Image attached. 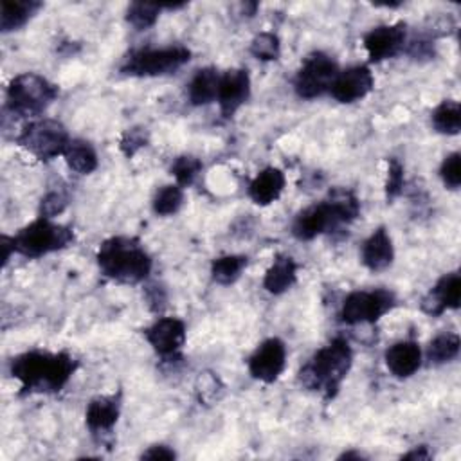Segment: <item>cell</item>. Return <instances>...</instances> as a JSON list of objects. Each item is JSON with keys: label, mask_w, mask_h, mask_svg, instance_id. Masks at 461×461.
Instances as JSON below:
<instances>
[{"label": "cell", "mask_w": 461, "mask_h": 461, "mask_svg": "<svg viewBox=\"0 0 461 461\" xmlns=\"http://www.w3.org/2000/svg\"><path fill=\"white\" fill-rule=\"evenodd\" d=\"M375 86L373 74L366 65H355L346 70H339L330 94L339 103H355L364 99Z\"/></svg>", "instance_id": "obj_14"}, {"label": "cell", "mask_w": 461, "mask_h": 461, "mask_svg": "<svg viewBox=\"0 0 461 461\" xmlns=\"http://www.w3.org/2000/svg\"><path fill=\"white\" fill-rule=\"evenodd\" d=\"M459 346H461V340H459L457 333H452V331L439 333L430 340V344L427 348V358L432 364L450 362L457 357Z\"/></svg>", "instance_id": "obj_27"}, {"label": "cell", "mask_w": 461, "mask_h": 461, "mask_svg": "<svg viewBox=\"0 0 461 461\" xmlns=\"http://www.w3.org/2000/svg\"><path fill=\"white\" fill-rule=\"evenodd\" d=\"M405 23L403 22H394V23H385L373 27L364 34V49L369 56L371 61L378 63L389 58H394L405 43Z\"/></svg>", "instance_id": "obj_13"}, {"label": "cell", "mask_w": 461, "mask_h": 461, "mask_svg": "<svg viewBox=\"0 0 461 461\" xmlns=\"http://www.w3.org/2000/svg\"><path fill=\"white\" fill-rule=\"evenodd\" d=\"M461 304V277L457 272L445 274L421 299V310L438 317L445 310H457Z\"/></svg>", "instance_id": "obj_16"}, {"label": "cell", "mask_w": 461, "mask_h": 461, "mask_svg": "<svg viewBox=\"0 0 461 461\" xmlns=\"http://www.w3.org/2000/svg\"><path fill=\"white\" fill-rule=\"evenodd\" d=\"M285 184L286 178L279 167H265L249 184V196L258 205H270L281 196V193L285 191Z\"/></svg>", "instance_id": "obj_20"}, {"label": "cell", "mask_w": 461, "mask_h": 461, "mask_svg": "<svg viewBox=\"0 0 461 461\" xmlns=\"http://www.w3.org/2000/svg\"><path fill=\"white\" fill-rule=\"evenodd\" d=\"M247 267V256L229 254L214 258L211 263V277L218 285H232Z\"/></svg>", "instance_id": "obj_26"}, {"label": "cell", "mask_w": 461, "mask_h": 461, "mask_svg": "<svg viewBox=\"0 0 461 461\" xmlns=\"http://www.w3.org/2000/svg\"><path fill=\"white\" fill-rule=\"evenodd\" d=\"M402 189H403V166L398 158H389L387 182H385L387 200H394L396 196H400Z\"/></svg>", "instance_id": "obj_35"}, {"label": "cell", "mask_w": 461, "mask_h": 461, "mask_svg": "<svg viewBox=\"0 0 461 461\" xmlns=\"http://www.w3.org/2000/svg\"><path fill=\"white\" fill-rule=\"evenodd\" d=\"M339 67L331 56L315 50L304 58L294 77V90L301 99H315L330 92Z\"/></svg>", "instance_id": "obj_9"}, {"label": "cell", "mask_w": 461, "mask_h": 461, "mask_svg": "<svg viewBox=\"0 0 461 461\" xmlns=\"http://www.w3.org/2000/svg\"><path fill=\"white\" fill-rule=\"evenodd\" d=\"M16 142L38 160H52L58 155H63L70 137L59 121L38 119L23 126L16 137Z\"/></svg>", "instance_id": "obj_8"}, {"label": "cell", "mask_w": 461, "mask_h": 461, "mask_svg": "<svg viewBox=\"0 0 461 461\" xmlns=\"http://www.w3.org/2000/svg\"><path fill=\"white\" fill-rule=\"evenodd\" d=\"M162 4H151V2H131L126 9V20L130 25H133L137 31H146L158 20Z\"/></svg>", "instance_id": "obj_28"}, {"label": "cell", "mask_w": 461, "mask_h": 461, "mask_svg": "<svg viewBox=\"0 0 461 461\" xmlns=\"http://www.w3.org/2000/svg\"><path fill=\"white\" fill-rule=\"evenodd\" d=\"M149 142V135L146 131V128L135 126V128H128L119 140V148L126 157H133L139 149H142L144 146H148Z\"/></svg>", "instance_id": "obj_33"}, {"label": "cell", "mask_w": 461, "mask_h": 461, "mask_svg": "<svg viewBox=\"0 0 461 461\" xmlns=\"http://www.w3.org/2000/svg\"><path fill=\"white\" fill-rule=\"evenodd\" d=\"M394 304H396L394 294L385 288L357 290L344 299L339 312V319L349 326L362 324V322L373 324L389 310H393Z\"/></svg>", "instance_id": "obj_10"}, {"label": "cell", "mask_w": 461, "mask_h": 461, "mask_svg": "<svg viewBox=\"0 0 461 461\" xmlns=\"http://www.w3.org/2000/svg\"><path fill=\"white\" fill-rule=\"evenodd\" d=\"M439 176L448 189H457L461 185V155L454 151L447 155L439 166Z\"/></svg>", "instance_id": "obj_34"}, {"label": "cell", "mask_w": 461, "mask_h": 461, "mask_svg": "<svg viewBox=\"0 0 461 461\" xmlns=\"http://www.w3.org/2000/svg\"><path fill=\"white\" fill-rule=\"evenodd\" d=\"M63 158L67 166L79 175H90L99 164L94 146L83 139H70L63 151Z\"/></svg>", "instance_id": "obj_23"}, {"label": "cell", "mask_w": 461, "mask_h": 461, "mask_svg": "<svg viewBox=\"0 0 461 461\" xmlns=\"http://www.w3.org/2000/svg\"><path fill=\"white\" fill-rule=\"evenodd\" d=\"M56 97L58 86L34 72L14 76L7 86V108L20 117L43 113Z\"/></svg>", "instance_id": "obj_5"}, {"label": "cell", "mask_w": 461, "mask_h": 461, "mask_svg": "<svg viewBox=\"0 0 461 461\" xmlns=\"http://www.w3.org/2000/svg\"><path fill=\"white\" fill-rule=\"evenodd\" d=\"M364 456L360 452H344L339 456V459H362Z\"/></svg>", "instance_id": "obj_40"}, {"label": "cell", "mask_w": 461, "mask_h": 461, "mask_svg": "<svg viewBox=\"0 0 461 461\" xmlns=\"http://www.w3.org/2000/svg\"><path fill=\"white\" fill-rule=\"evenodd\" d=\"M68 203V198L63 191H49L43 198H41V203H40V216L43 218H54L58 214H61L65 211Z\"/></svg>", "instance_id": "obj_36"}, {"label": "cell", "mask_w": 461, "mask_h": 461, "mask_svg": "<svg viewBox=\"0 0 461 461\" xmlns=\"http://www.w3.org/2000/svg\"><path fill=\"white\" fill-rule=\"evenodd\" d=\"M99 270L126 285H137L144 281L151 272V258L137 238L131 236H112L104 240L97 249Z\"/></svg>", "instance_id": "obj_4"}, {"label": "cell", "mask_w": 461, "mask_h": 461, "mask_svg": "<svg viewBox=\"0 0 461 461\" xmlns=\"http://www.w3.org/2000/svg\"><path fill=\"white\" fill-rule=\"evenodd\" d=\"M121 414V394H101L88 402L85 423L92 434H106L113 429Z\"/></svg>", "instance_id": "obj_17"}, {"label": "cell", "mask_w": 461, "mask_h": 461, "mask_svg": "<svg viewBox=\"0 0 461 461\" xmlns=\"http://www.w3.org/2000/svg\"><path fill=\"white\" fill-rule=\"evenodd\" d=\"M218 83H220V74L212 67H205L196 70L189 83V101L194 106H203L209 104L216 99L218 94Z\"/></svg>", "instance_id": "obj_24"}, {"label": "cell", "mask_w": 461, "mask_h": 461, "mask_svg": "<svg viewBox=\"0 0 461 461\" xmlns=\"http://www.w3.org/2000/svg\"><path fill=\"white\" fill-rule=\"evenodd\" d=\"M432 126L438 133L457 135L461 130V106L457 101L445 99L432 112Z\"/></svg>", "instance_id": "obj_25"}, {"label": "cell", "mask_w": 461, "mask_h": 461, "mask_svg": "<svg viewBox=\"0 0 461 461\" xmlns=\"http://www.w3.org/2000/svg\"><path fill=\"white\" fill-rule=\"evenodd\" d=\"M358 212L360 200L357 194L349 189L335 187L322 202L303 209L295 216L292 223V234L301 241H310L319 234L351 223Z\"/></svg>", "instance_id": "obj_2"}, {"label": "cell", "mask_w": 461, "mask_h": 461, "mask_svg": "<svg viewBox=\"0 0 461 461\" xmlns=\"http://www.w3.org/2000/svg\"><path fill=\"white\" fill-rule=\"evenodd\" d=\"M200 171H202V160L193 155H180L171 164V175L175 176L180 187L191 185Z\"/></svg>", "instance_id": "obj_32"}, {"label": "cell", "mask_w": 461, "mask_h": 461, "mask_svg": "<svg viewBox=\"0 0 461 461\" xmlns=\"http://www.w3.org/2000/svg\"><path fill=\"white\" fill-rule=\"evenodd\" d=\"M140 457H142V459H151V461H157V459H166V461H169V459H175L176 454H175V450L169 448L167 445H151L148 450H144V452L140 454Z\"/></svg>", "instance_id": "obj_37"}, {"label": "cell", "mask_w": 461, "mask_h": 461, "mask_svg": "<svg viewBox=\"0 0 461 461\" xmlns=\"http://www.w3.org/2000/svg\"><path fill=\"white\" fill-rule=\"evenodd\" d=\"M402 459H430V454H429L427 447L421 445V447H418V448H414V450L403 454Z\"/></svg>", "instance_id": "obj_39"}, {"label": "cell", "mask_w": 461, "mask_h": 461, "mask_svg": "<svg viewBox=\"0 0 461 461\" xmlns=\"http://www.w3.org/2000/svg\"><path fill=\"white\" fill-rule=\"evenodd\" d=\"M41 7L36 0H4L0 11V31L9 32L23 27Z\"/></svg>", "instance_id": "obj_22"}, {"label": "cell", "mask_w": 461, "mask_h": 461, "mask_svg": "<svg viewBox=\"0 0 461 461\" xmlns=\"http://www.w3.org/2000/svg\"><path fill=\"white\" fill-rule=\"evenodd\" d=\"M72 241L74 232L70 227L54 223L43 216L31 221L14 236H11L14 252L25 258H41L45 254L68 247Z\"/></svg>", "instance_id": "obj_6"}, {"label": "cell", "mask_w": 461, "mask_h": 461, "mask_svg": "<svg viewBox=\"0 0 461 461\" xmlns=\"http://www.w3.org/2000/svg\"><path fill=\"white\" fill-rule=\"evenodd\" d=\"M250 95V77L245 68H230L220 74L216 101L223 117H230Z\"/></svg>", "instance_id": "obj_15"}, {"label": "cell", "mask_w": 461, "mask_h": 461, "mask_svg": "<svg viewBox=\"0 0 461 461\" xmlns=\"http://www.w3.org/2000/svg\"><path fill=\"white\" fill-rule=\"evenodd\" d=\"M77 360L67 351H25L11 360V375L20 382L25 394L31 393H58L61 391L77 369Z\"/></svg>", "instance_id": "obj_1"}, {"label": "cell", "mask_w": 461, "mask_h": 461, "mask_svg": "<svg viewBox=\"0 0 461 461\" xmlns=\"http://www.w3.org/2000/svg\"><path fill=\"white\" fill-rule=\"evenodd\" d=\"M191 59V50L184 45H169L160 49H139L131 52L121 67V72L135 77L166 76Z\"/></svg>", "instance_id": "obj_7"}, {"label": "cell", "mask_w": 461, "mask_h": 461, "mask_svg": "<svg viewBox=\"0 0 461 461\" xmlns=\"http://www.w3.org/2000/svg\"><path fill=\"white\" fill-rule=\"evenodd\" d=\"M353 364V351L344 337H335L331 342L313 353V357L301 367L299 382L326 400L335 398L340 384L348 376Z\"/></svg>", "instance_id": "obj_3"}, {"label": "cell", "mask_w": 461, "mask_h": 461, "mask_svg": "<svg viewBox=\"0 0 461 461\" xmlns=\"http://www.w3.org/2000/svg\"><path fill=\"white\" fill-rule=\"evenodd\" d=\"M194 391H196V398L205 403V405H211V403H216L221 396H223V391H225V385L223 382L220 380V376L212 371H203L198 375L196 378V384H194Z\"/></svg>", "instance_id": "obj_30"}, {"label": "cell", "mask_w": 461, "mask_h": 461, "mask_svg": "<svg viewBox=\"0 0 461 461\" xmlns=\"http://www.w3.org/2000/svg\"><path fill=\"white\" fill-rule=\"evenodd\" d=\"M184 203V187L178 184H169L164 185L157 191L153 198V211L158 216H169L175 214Z\"/></svg>", "instance_id": "obj_29"}, {"label": "cell", "mask_w": 461, "mask_h": 461, "mask_svg": "<svg viewBox=\"0 0 461 461\" xmlns=\"http://www.w3.org/2000/svg\"><path fill=\"white\" fill-rule=\"evenodd\" d=\"M144 337L162 358H180V349L185 342V324L178 317H160L144 330Z\"/></svg>", "instance_id": "obj_12"}, {"label": "cell", "mask_w": 461, "mask_h": 461, "mask_svg": "<svg viewBox=\"0 0 461 461\" xmlns=\"http://www.w3.org/2000/svg\"><path fill=\"white\" fill-rule=\"evenodd\" d=\"M146 299H148V303H149L151 310L158 312V310H162V308H164L166 295H164V290H162V288L158 290V286H149V288L146 290Z\"/></svg>", "instance_id": "obj_38"}, {"label": "cell", "mask_w": 461, "mask_h": 461, "mask_svg": "<svg viewBox=\"0 0 461 461\" xmlns=\"http://www.w3.org/2000/svg\"><path fill=\"white\" fill-rule=\"evenodd\" d=\"M394 259V247L385 227H378L362 245V263L371 272H380L391 267Z\"/></svg>", "instance_id": "obj_19"}, {"label": "cell", "mask_w": 461, "mask_h": 461, "mask_svg": "<svg viewBox=\"0 0 461 461\" xmlns=\"http://www.w3.org/2000/svg\"><path fill=\"white\" fill-rule=\"evenodd\" d=\"M286 366V346L281 339L270 337L263 340L249 358V373L252 378L272 384L279 378Z\"/></svg>", "instance_id": "obj_11"}, {"label": "cell", "mask_w": 461, "mask_h": 461, "mask_svg": "<svg viewBox=\"0 0 461 461\" xmlns=\"http://www.w3.org/2000/svg\"><path fill=\"white\" fill-rule=\"evenodd\" d=\"M249 50L259 61H274L281 54V41L274 32H259L252 38Z\"/></svg>", "instance_id": "obj_31"}, {"label": "cell", "mask_w": 461, "mask_h": 461, "mask_svg": "<svg viewBox=\"0 0 461 461\" xmlns=\"http://www.w3.org/2000/svg\"><path fill=\"white\" fill-rule=\"evenodd\" d=\"M297 281V263L292 256L277 254L263 277V288L268 294L279 295L294 286Z\"/></svg>", "instance_id": "obj_21"}, {"label": "cell", "mask_w": 461, "mask_h": 461, "mask_svg": "<svg viewBox=\"0 0 461 461\" xmlns=\"http://www.w3.org/2000/svg\"><path fill=\"white\" fill-rule=\"evenodd\" d=\"M387 369L396 378L412 376L421 366V349L416 340H400L385 349L384 355Z\"/></svg>", "instance_id": "obj_18"}]
</instances>
